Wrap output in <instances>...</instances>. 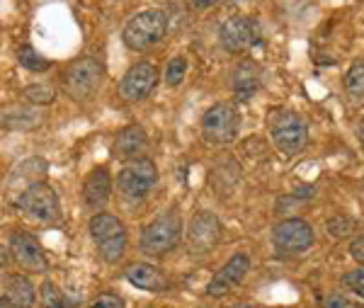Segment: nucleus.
Segmentation results:
<instances>
[{
	"mask_svg": "<svg viewBox=\"0 0 364 308\" xmlns=\"http://www.w3.org/2000/svg\"><path fill=\"white\" fill-rule=\"evenodd\" d=\"M182 233H185V228H182L180 214H175V211H166V214L156 216L154 221L144 228V233H141V243H139L141 253L166 255L170 250H175L182 240Z\"/></svg>",
	"mask_w": 364,
	"mask_h": 308,
	"instance_id": "obj_4",
	"label": "nucleus"
},
{
	"mask_svg": "<svg viewBox=\"0 0 364 308\" xmlns=\"http://www.w3.org/2000/svg\"><path fill=\"white\" fill-rule=\"evenodd\" d=\"M17 206L20 211L29 218L39 223H56L61 218V201L54 187L46 185V182L34 180L32 185H27L17 197Z\"/></svg>",
	"mask_w": 364,
	"mask_h": 308,
	"instance_id": "obj_7",
	"label": "nucleus"
},
{
	"mask_svg": "<svg viewBox=\"0 0 364 308\" xmlns=\"http://www.w3.org/2000/svg\"><path fill=\"white\" fill-rule=\"evenodd\" d=\"M233 308H252V306H233Z\"/></svg>",
	"mask_w": 364,
	"mask_h": 308,
	"instance_id": "obj_34",
	"label": "nucleus"
},
{
	"mask_svg": "<svg viewBox=\"0 0 364 308\" xmlns=\"http://www.w3.org/2000/svg\"><path fill=\"white\" fill-rule=\"evenodd\" d=\"M272 243L279 253L299 255L314 245V228L304 218H284L272 228Z\"/></svg>",
	"mask_w": 364,
	"mask_h": 308,
	"instance_id": "obj_10",
	"label": "nucleus"
},
{
	"mask_svg": "<svg viewBox=\"0 0 364 308\" xmlns=\"http://www.w3.org/2000/svg\"><path fill=\"white\" fill-rule=\"evenodd\" d=\"M10 257L15 260L25 272H46L49 270V260H46V253L44 248L39 245V240L34 238L32 233L27 230H15L10 235Z\"/></svg>",
	"mask_w": 364,
	"mask_h": 308,
	"instance_id": "obj_11",
	"label": "nucleus"
},
{
	"mask_svg": "<svg viewBox=\"0 0 364 308\" xmlns=\"http://www.w3.org/2000/svg\"><path fill=\"white\" fill-rule=\"evenodd\" d=\"M240 132V115L236 105L231 102H216L202 117V136L204 141L214 146L233 144Z\"/></svg>",
	"mask_w": 364,
	"mask_h": 308,
	"instance_id": "obj_8",
	"label": "nucleus"
},
{
	"mask_svg": "<svg viewBox=\"0 0 364 308\" xmlns=\"http://www.w3.org/2000/svg\"><path fill=\"white\" fill-rule=\"evenodd\" d=\"M158 85V68L149 61H141L127 70L119 83V97L127 102H141L146 100Z\"/></svg>",
	"mask_w": 364,
	"mask_h": 308,
	"instance_id": "obj_12",
	"label": "nucleus"
},
{
	"mask_svg": "<svg viewBox=\"0 0 364 308\" xmlns=\"http://www.w3.org/2000/svg\"><path fill=\"white\" fill-rule=\"evenodd\" d=\"M248 272H250V257L245 253H236L224 267L211 277V282L207 284V296H214V299L226 296L233 287H238L248 277Z\"/></svg>",
	"mask_w": 364,
	"mask_h": 308,
	"instance_id": "obj_14",
	"label": "nucleus"
},
{
	"mask_svg": "<svg viewBox=\"0 0 364 308\" xmlns=\"http://www.w3.org/2000/svg\"><path fill=\"white\" fill-rule=\"evenodd\" d=\"M87 230H90V238L95 243L100 257L107 265H117L127 253V228L122 223V218H117L114 214H92L90 223H87Z\"/></svg>",
	"mask_w": 364,
	"mask_h": 308,
	"instance_id": "obj_1",
	"label": "nucleus"
},
{
	"mask_svg": "<svg viewBox=\"0 0 364 308\" xmlns=\"http://www.w3.org/2000/svg\"><path fill=\"white\" fill-rule=\"evenodd\" d=\"M87 308H127V306H124V299H122L119 294L105 292V294H100Z\"/></svg>",
	"mask_w": 364,
	"mask_h": 308,
	"instance_id": "obj_27",
	"label": "nucleus"
},
{
	"mask_svg": "<svg viewBox=\"0 0 364 308\" xmlns=\"http://www.w3.org/2000/svg\"><path fill=\"white\" fill-rule=\"evenodd\" d=\"M0 308H15L13 304H10L8 299H5V296H0Z\"/></svg>",
	"mask_w": 364,
	"mask_h": 308,
	"instance_id": "obj_33",
	"label": "nucleus"
},
{
	"mask_svg": "<svg viewBox=\"0 0 364 308\" xmlns=\"http://www.w3.org/2000/svg\"><path fill=\"white\" fill-rule=\"evenodd\" d=\"M187 75V58L185 56H175L166 68V83L170 87L180 85L182 78Z\"/></svg>",
	"mask_w": 364,
	"mask_h": 308,
	"instance_id": "obj_24",
	"label": "nucleus"
},
{
	"mask_svg": "<svg viewBox=\"0 0 364 308\" xmlns=\"http://www.w3.org/2000/svg\"><path fill=\"white\" fill-rule=\"evenodd\" d=\"M146 144H149V139H146V132L141 124H129V127L122 129L119 134H117L114 144H112V156L119 158V161H136V158H144L141 153L146 151Z\"/></svg>",
	"mask_w": 364,
	"mask_h": 308,
	"instance_id": "obj_16",
	"label": "nucleus"
},
{
	"mask_svg": "<svg viewBox=\"0 0 364 308\" xmlns=\"http://www.w3.org/2000/svg\"><path fill=\"white\" fill-rule=\"evenodd\" d=\"M231 3H243V0H231Z\"/></svg>",
	"mask_w": 364,
	"mask_h": 308,
	"instance_id": "obj_35",
	"label": "nucleus"
},
{
	"mask_svg": "<svg viewBox=\"0 0 364 308\" xmlns=\"http://www.w3.org/2000/svg\"><path fill=\"white\" fill-rule=\"evenodd\" d=\"M352 228H355V221L352 218H331L328 221V233L336 235V238H345V235L352 233Z\"/></svg>",
	"mask_w": 364,
	"mask_h": 308,
	"instance_id": "obj_25",
	"label": "nucleus"
},
{
	"mask_svg": "<svg viewBox=\"0 0 364 308\" xmlns=\"http://www.w3.org/2000/svg\"><path fill=\"white\" fill-rule=\"evenodd\" d=\"M269 136H272L274 146L279 148V153H284L287 158L301 153L309 144V127L296 112L279 110L269 120Z\"/></svg>",
	"mask_w": 364,
	"mask_h": 308,
	"instance_id": "obj_6",
	"label": "nucleus"
},
{
	"mask_svg": "<svg viewBox=\"0 0 364 308\" xmlns=\"http://www.w3.org/2000/svg\"><path fill=\"white\" fill-rule=\"evenodd\" d=\"M17 61H20L22 68L32 70V73H44V70L51 68V63L29 44H22L20 49H17Z\"/></svg>",
	"mask_w": 364,
	"mask_h": 308,
	"instance_id": "obj_21",
	"label": "nucleus"
},
{
	"mask_svg": "<svg viewBox=\"0 0 364 308\" xmlns=\"http://www.w3.org/2000/svg\"><path fill=\"white\" fill-rule=\"evenodd\" d=\"M42 304L44 308H70V301L68 296L56 287L54 282H44L42 284Z\"/></svg>",
	"mask_w": 364,
	"mask_h": 308,
	"instance_id": "obj_22",
	"label": "nucleus"
},
{
	"mask_svg": "<svg viewBox=\"0 0 364 308\" xmlns=\"http://www.w3.org/2000/svg\"><path fill=\"white\" fill-rule=\"evenodd\" d=\"M219 41L228 54H243V51L255 46V41H257L255 27H252V22L243 15L228 17L219 29Z\"/></svg>",
	"mask_w": 364,
	"mask_h": 308,
	"instance_id": "obj_13",
	"label": "nucleus"
},
{
	"mask_svg": "<svg viewBox=\"0 0 364 308\" xmlns=\"http://www.w3.org/2000/svg\"><path fill=\"white\" fill-rule=\"evenodd\" d=\"M22 95H25V100H29L32 105H51L56 97L54 87L46 85V83H32V85L25 87Z\"/></svg>",
	"mask_w": 364,
	"mask_h": 308,
	"instance_id": "obj_23",
	"label": "nucleus"
},
{
	"mask_svg": "<svg viewBox=\"0 0 364 308\" xmlns=\"http://www.w3.org/2000/svg\"><path fill=\"white\" fill-rule=\"evenodd\" d=\"M345 95L352 105H364V61H355L350 66V70L345 73Z\"/></svg>",
	"mask_w": 364,
	"mask_h": 308,
	"instance_id": "obj_20",
	"label": "nucleus"
},
{
	"mask_svg": "<svg viewBox=\"0 0 364 308\" xmlns=\"http://www.w3.org/2000/svg\"><path fill=\"white\" fill-rule=\"evenodd\" d=\"M127 280L129 284H134L141 292H151V294H161L170 287L168 277L163 275L156 265L149 262H134L127 267Z\"/></svg>",
	"mask_w": 364,
	"mask_h": 308,
	"instance_id": "obj_18",
	"label": "nucleus"
},
{
	"mask_svg": "<svg viewBox=\"0 0 364 308\" xmlns=\"http://www.w3.org/2000/svg\"><path fill=\"white\" fill-rule=\"evenodd\" d=\"M350 255L357 260V262H362V265H364V235H360V238L352 240V245H350Z\"/></svg>",
	"mask_w": 364,
	"mask_h": 308,
	"instance_id": "obj_29",
	"label": "nucleus"
},
{
	"mask_svg": "<svg viewBox=\"0 0 364 308\" xmlns=\"http://www.w3.org/2000/svg\"><path fill=\"white\" fill-rule=\"evenodd\" d=\"M221 235H224V228L219 218L211 211H197L185 230L187 250L192 255H209L221 243Z\"/></svg>",
	"mask_w": 364,
	"mask_h": 308,
	"instance_id": "obj_9",
	"label": "nucleus"
},
{
	"mask_svg": "<svg viewBox=\"0 0 364 308\" xmlns=\"http://www.w3.org/2000/svg\"><path fill=\"white\" fill-rule=\"evenodd\" d=\"M158 185V168L151 158L127 163L117 175V192L127 201H144Z\"/></svg>",
	"mask_w": 364,
	"mask_h": 308,
	"instance_id": "obj_5",
	"label": "nucleus"
},
{
	"mask_svg": "<svg viewBox=\"0 0 364 308\" xmlns=\"http://www.w3.org/2000/svg\"><path fill=\"white\" fill-rule=\"evenodd\" d=\"M260 83H262V70L252 61L238 63L231 73V87L238 102H248V100L255 97V92L260 90Z\"/></svg>",
	"mask_w": 364,
	"mask_h": 308,
	"instance_id": "obj_17",
	"label": "nucleus"
},
{
	"mask_svg": "<svg viewBox=\"0 0 364 308\" xmlns=\"http://www.w3.org/2000/svg\"><path fill=\"white\" fill-rule=\"evenodd\" d=\"M5 299L15 308H34V304H37V292H34V284L29 282V277L10 275L5 280Z\"/></svg>",
	"mask_w": 364,
	"mask_h": 308,
	"instance_id": "obj_19",
	"label": "nucleus"
},
{
	"mask_svg": "<svg viewBox=\"0 0 364 308\" xmlns=\"http://www.w3.org/2000/svg\"><path fill=\"white\" fill-rule=\"evenodd\" d=\"M343 287L350 289V292L364 296V267L348 272V275L343 277Z\"/></svg>",
	"mask_w": 364,
	"mask_h": 308,
	"instance_id": "obj_26",
	"label": "nucleus"
},
{
	"mask_svg": "<svg viewBox=\"0 0 364 308\" xmlns=\"http://www.w3.org/2000/svg\"><path fill=\"white\" fill-rule=\"evenodd\" d=\"M357 136H360V144H362V148H364V117H362L360 127H357Z\"/></svg>",
	"mask_w": 364,
	"mask_h": 308,
	"instance_id": "obj_32",
	"label": "nucleus"
},
{
	"mask_svg": "<svg viewBox=\"0 0 364 308\" xmlns=\"http://www.w3.org/2000/svg\"><path fill=\"white\" fill-rule=\"evenodd\" d=\"M8 265H10V250L0 248V267H8Z\"/></svg>",
	"mask_w": 364,
	"mask_h": 308,
	"instance_id": "obj_30",
	"label": "nucleus"
},
{
	"mask_svg": "<svg viewBox=\"0 0 364 308\" xmlns=\"http://www.w3.org/2000/svg\"><path fill=\"white\" fill-rule=\"evenodd\" d=\"M323 308H362V306L343 294H328L323 299Z\"/></svg>",
	"mask_w": 364,
	"mask_h": 308,
	"instance_id": "obj_28",
	"label": "nucleus"
},
{
	"mask_svg": "<svg viewBox=\"0 0 364 308\" xmlns=\"http://www.w3.org/2000/svg\"><path fill=\"white\" fill-rule=\"evenodd\" d=\"M166 32H168V15L163 10L151 8V10H141L139 15H134L127 22L124 32H122V41L132 51H146L151 46L161 44Z\"/></svg>",
	"mask_w": 364,
	"mask_h": 308,
	"instance_id": "obj_3",
	"label": "nucleus"
},
{
	"mask_svg": "<svg viewBox=\"0 0 364 308\" xmlns=\"http://www.w3.org/2000/svg\"><path fill=\"white\" fill-rule=\"evenodd\" d=\"M105 80V66L95 56H83L68 63V68L61 75V87L75 102H85L100 90Z\"/></svg>",
	"mask_w": 364,
	"mask_h": 308,
	"instance_id": "obj_2",
	"label": "nucleus"
},
{
	"mask_svg": "<svg viewBox=\"0 0 364 308\" xmlns=\"http://www.w3.org/2000/svg\"><path fill=\"white\" fill-rule=\"evenodd\" d=\"M109 197H112V175H109V170L105 165H97L95 170H90V175L83 182V204L90 211L100 214Z\"/></svg>",
	"mask_w": 364,
	"mask_h": 308,
	"instance_id": "obj_15",
	"label": "nucleus"
},
{
	"mask_svg": "<svg viewBox=\"0 0 364 308\" xmlns=\"http://www.w3.org/2000/svg\"><path fill=\"white\" fill-rule=\"evenodd\" d=\"M214 3H216V0H192V5H195V8H211Z\"/></svg>",
	"mask_w": 364,
	"mask_h": 308,
	"instance_id": "obj_31",
	"label": "nucleus"
}]
</instances>
